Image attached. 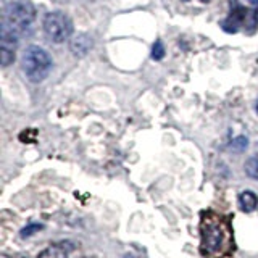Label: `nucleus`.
<instances>
[{
  "label": "nucleus",
  "mask_w": 258,
  "mask_h": 258,
  "mask_svg": "<svg viewBox=\"0 0 258 258\" xmlns=\"http://www.w3.org/2000/svg\"><path fill=\"white\" fill-rule=\"evenodd\" d=\"M200 255L204 258H228L236 250L231 218L208 210L200 216Z\"/></svg>",
  "instance_id": "1"
},
{
  "label": "nucleus",
  "mask_w": 258,
  "mask_h": 258,
  "mask_svg": "<svg viewBox=\"0 0 258 258\" xmlns=\"http://www.w3.org/2000/svg\"><path fill=\"white\" fill-rule=\"evenodd\" d=\"M24 75L32 83L44 81L52 70V56L39 45H29L23 53Z\"/></svg>",
  "instance_id": "2"
},
{
  "label": "nucleus",
  "mask_w": 258,
  "mask_h": 258,
  "mask_svg": "<svg viewBox=\"0 0 258 258\" xmlns=\"http://www.w3.org/2000/svg\"><path fill=\"white\" fill-rule=\"evenodd\" d=\"M36 20V8L29 0H13L5 8L4 26L21 34Z\"/></svg>",
  "instance_id": "3"
},
{
  "label": "nucleus",
  "mask_w": 258,
  "mask_h": 258,
  "mask_svg": "<svg viewBox=\"0 0 258 258\" xmlns=\"http://www.w3.org/2000/svg\"><path fill=\"white\" fill-rule=\"evenodd\" d=\"M44 31L52 42L61 44L73 36V21L63 12H50L44 18Z\"/></svg>",
  "instance_id": "4"
},
{
  "label": "nucleus",
  "mask_w": 258,
  "mask_h": 258,
  "mask_svg": "<svg viewBox=\"0 0 258 258\" xmlns=\"http://www.w3.org/2000/svg\"><path fill=\"white\" fill-rule=\"evenodd\" d=\"M247 20V8L244 7H237V8H234V10L229 13V16L223 21V29L226 32H237L242 26H244V23Z\"/></svg>",
  "instance_id": "5"
},
{
  "label": "nucleus",
  "mask_w": 258,
  "mask_h": 258,
  "mask_svg": "<svg viewBox=\"0 0 258 258\" xmlns=\"http://www.w3.org/2000/svg\"><path fill=\"white\" fill-rule=\"evenodd\" d=\"M92 45H94L92 39L89 37L87 34H84V32H81V34H78V36H75L71 39L70 50L75 56H79V58H81V56H86L89 52H91Z\"/></svg>",
  "instance_id": "6"
},
{
  "label": "nucleus",
  "mask_w": 258,
  "mask_h": 258,
  "mask_svg": "<svg viewBox=\"0 0 258 258\" xmlns=\"http://www.w3.org/2000/svg\"><path fill=\"white\" fill-rule=\"evenodd\" d=\"M70 252L71 247H67V244H52L45 247L37 258H68Z\"/></svg>",
  "instance_id": "7"
},
{
  "label": "nucleus",
  "mask_w": 258,
  "mask_h": 258,
  "mask_svg": "<svg viewBox=\"0 0 258 258\" xmlns=\"http://www.w3.org/2000/svg\"><path fill=\"white\" fill-rule=\"evenodd\" d=\"M237 204H239L242 212L252 213V212H255L256 207H258V197L255 196L252 190H244V192L239 194Z\"/></svg>",
  "instance_id": "8"
},
{
  "label": "nucleus",
  "mask_w": 258,
  "mask_h": 258,
  "mask_svg": "<svg viewBox=\"0 0 258 258\" xmlns=\"http://www.w3.org/2000/svg\"><path fill=\"white\" fill-rule=\"evenodd\" d=\"M244 171L248 177L258 181V157H250L245 165H244Z\"/></svg>",
  "instance_id": "9"
},
{
  "label": "nucleus",
  "mask_w": 258,
  "mask_h": 258,
  "mask_svg": "<svg viewBox=\"0 0 258 258\" xmlns=\"http://www.w3.org/2000/svg\"><path fill=\"white\" fill-rule=\"evenodd\" d=\"M15 61V50H8V48H0V64L7 68L8 64Z\"/></svg>",
  "instance_id": "10"
},
{
  "label": "nucleus",
  "mask_w": 258,
  "mask_h": 258,
  "mask_svg": "<svg viewBox=\"0 0 258 258\" xmlns=\"http://www.w3.org/2000/svg\"><path fill=\"white\" fill-rule=\"evenodd\" d=\"M247 145H248L247 137L245 136H239V137H236V139L231 142V149L236 150V152H244L247 149Z\"/></svg>",
  "instance_id": "11"
},
{
  "label": "nucleus",
  "mask_w": 258,
  "mask_h": 258,
  "mask_svg": "<svg viewBox=\"0 0 258 258\" xmlns=\"http://www.w3.org/2000/svg\"><path fill=\"white\" fill-rule=\"evenodd\" d=\"M165 56V47H163V42L161 40H157L155 44L152 47V58L153 60H161Z\"/></svg>",
  "instance_id": "12"
},
{
  "label": "nucleus",
  "mask_w": 258,
  "mask_h": 258,
  "mask_svg": "<svg viewBox=\"0 0 258 258\" xmlns=\"http://www.w3.org/2000/svg\"><path fill=\"white\" fill-rule=\"evenodd\" d=\"M40 229H42V224H37V223L29 224V226H26V228L21 229V237H29V236H32V234L39 232Z\"/></svg>",
  "instance_id": "13"
},
{
  "label": "nucleus",
  "mask_w": 258,
  "mask_h": 258,
  "mask_svg": "<svg viewBox=\"0 0 258 258\" xmlns=\"http://www.w3.org/2000/svg\"><path fill=\"white\" fill-rule=\"evenodd\" d=\"M253 16H255V21H258V5H256V8H255V13H253Z\"/></svg>",
  "instance_id": "14"
},
{
  "label": "nucleus",
  "mask_w": 258,
  "mask_h": 258,
  "mask_svg": "<svg viewBox=\"0 0 258 258\" xmlns=\"http://www.w3.org/2000/svg\"><path fill=\"white\" fill-rule=\"evenodd\" d=\"M248 4H253V5H258V0H247Z\"/></svg>",
  "instance_id": "15"
},
{
  "label": "nucleus",
  "mask_w": 258,
  "mask_h": 258,
  "mask_svg": "<svg viewBox=\"0 0 258 258\" xmlns=\"http://www.w3.org/2000/svg\"><path fill=\"white\" fill-rule=\"evenodd\" d=\"M200 2H204V4H207V2H210V0H200Z\"/></svg>",
  "instance_id": "16"
},
{
  "label": "nucleus",
  "mask_w": 258,
  "mask_h": 258,
  "mask_svg": "<svg viewBox=\"0 0 258 258\" xmlns=\"http://www.w3.org/2000/svg\"><path fill=\"white\" fill-rule=\"evenodd\" d=\"M255 108H256V111H258V100H256V105H255Z\"/></svg>",
  "instance_id": "17"
},
{
  "label": "nucleus",
  "mask_w": 258,
  "mask_h": 258,
  "mask_svg": "<svg viewBox=\"0 0 258 258\" xmlns=\"http://www.w3.org/2000/svg\"><path fill=\"white\" fill-rule=\"evenodd\" d=\"M184 2H189V0H184Z\"/></svg>",
  "instance_id": "18"
}]
</instances>
